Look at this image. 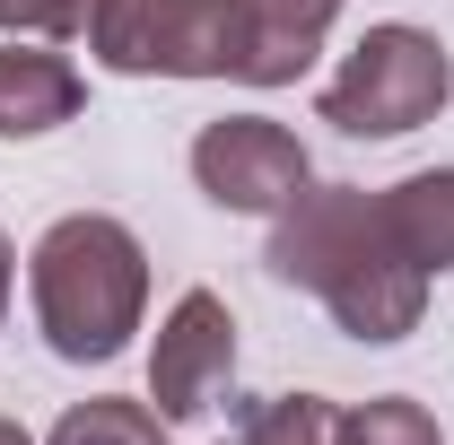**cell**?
<instances>
[{
    "instance_id": "cell-6",
    "label": "cell",
    "mask_w": 454,
    "mask_h": 445,
    "mask_svg": "<svg viewBox=\"0 0 454 445\" xmlns=\"http://www.w3.org/2000/svg\"><path fill=\"white\" fill-rule=\"evenodd\" d=\"M227 385H236V315L219 288H184L158 324V349H149V402L175 428V419L219 410Z\"/></svg>"
},
{
    "instance_id": "cell-16",
    "label": "cell",
    "mask_w": 454,
    "mask_h": 445,
    "mask_svg": "<svg viewBox=\"0 0 454 445\" xmlns=\"http://www.w3.org/2000/svg\"><path fill=\"white\" fill-rule=\"evenodd\" d=\"M227 445H236V437H227Z\"/></svg>"
},
{
    "instance_id": "cell-2",
    "label": "cell",
    "mask_w": 454,
    "mask_h": 445,
    "mask_svg": "<svg viewBox=\"0 0 454 445\" xmlns=\"http://www.w3.org/2000/svg\"><path fill=\"white\" fill-rule=\"evenodd\" d=\"M27 297H35V332L61 367H106L131 349L149 315V245L114 210H61L27 245Z\"/></svg>"
},
{
    "instance_id": "cell-12",
    "label": "cell",
    "mask_w": 454,
    "mask_h": 445,
    "mask_svg": "<svg viewBox=\"0 0 454 445\" xmlns=\"http://www.w3.org/2000/svg\"><path fill=\"white\" fill-rule=\"evenodd\" d=\"M333 445H446V428H437L428 402H411V393H376V402L340 410V437Z\"/></svg>"
},
{
    "instance_id": "cell-11",
    "label": "cell",
    "mask_w": 454,
    "mask_h": 445,
    "mask_svg": "<svg viewBox=\"0 0 454 445\" xmlns=\"http://www.w3.org/2000/svg\"><path fill=\"white\" fill-rule=\"evenodd\" d=\"M333 437H340V402H324V393H262L236 419V445H333Z\"/></svg>"
},
{
    "instance_id": "cell-13",
    "label": "cell",
    "mask_w": 454,
    "mask_h": 445,
    "mask_svg": "<svg viewBox=\"0 0 454 445\" xmlns=\"http://www.w3.org/2000/svg\"><path fill=\"white\" fill-rule=\"evenodd\" d=\"M97 0H0V35H44V44H79Z\"/></svg>"
},
{
    "instance_id": "cell-5",
    "label": "cell",
    "mask_w": 454,
    "mask_h": 445,
    "mask_svg": "<svg viewBox=\"0 0 454 445\" xmlns=\"http://www.w3.org/2000/svg\"><path fill=\"white\" fill-rule=\"evenodd\" d=\"M192 183H201V201H219L227 219H280L288 201L315 183V158L271 113H219V122L192 131Z\"/></svg>"
},
{
    "instance_id": "cell-10",
    "label": "cell",
    "mask_w": 454,
    "mask_h": 445,
    "mask_svg": "<svg viewBox=\"0 0 454 445\" xmlns=\"http://www.w3.org/2000/svg\"><path fill=\"white\" fill-rule=\"evenodd\" d=\"M44 445H167V419H158V402L97 393V402H70Z\"/></svg>"
},
{
    "instance_id": "cell-4",
    "label": "cell",
    "mask_w": 454,
    "mask_h": 445,
    "mask_svg": "<svg viewBox=\"0 0 454 445\" xmlns=\"http://www.w3.org/2000/svg\"><path fill=\"white\" fill-rule=\"evenodd\" d=\"M79 44L114 79H236L245 0H97Z\"/></svg>"
},
{
    "instance_id": "cell-14",
    "label": "cell",
    "mask_w": 454,
    "mask_h": 445,
    "mask_svg": "<svg viewBox=\"0 0 454 445\" xmlns=\"http://www.w3.org/2000/svg\"><path fill=\"white\" fill-rule=\"evenodd\" d=\"M9 288H18V245L0 236V324H9Z\"/></svg>"
},
{
    "instance_id": "cell-8",
    "label": "cell",
    "mask_w": 454,
    "mask_h": 445,
    "mask_svg": "<svg viewBox=\"0 0 454 445\" xmlns=\"http://www.w3.org/2000/svg\"><path fill=\"white\" fill-rule=\"evenodd\" d=\"M340 0H245V88H297L324 35H333Z\"/></svg>"
},
{
    "instance_id": "cell-1",
    "label": "cell",
    "mask_w": 454,
    "mask_h": 445,
    "mask_svg": "<svg viewBox=\"0 0 454 445\" xmlns=\"http://www.w3.org/2000/svg\"><path fill=\"white\" fill-rule=\"evenodd\" d=\"M262 271L280 288H297V297H315L340 332L367 340V349L411 340L419 315H428V271L394 245V227H385L367 183H306L271 219Z\"/></svg>"
},
{
    "instance_id": "cell-3",
    "label": "cell",
    "mask_w": 454,
    "mask_h": 445,
    "mask_svg": "<svg viewBox=\"0 0 454 445\" xmlns=\"http://www.w3.org/2000/svg\"><path fill=\"white\" fill-rule=\"evenodd\" d=\"M454 97V61L446 44L428 35V27H367L349 53H340V70L324 79V97H315V113L333 122V131H349V140H402V131H419V122H437Z\"/></svg>"
},
{
    "instance_id": "cell-7",
    "label": "cell",
    "mask_w": 454,
    "mask_h": 445,
    "mask_svg": "<svg viewBox=\"0 0 454 445\" xmlns=\"http://www.w3.org/2000/svg\"><path fill=\"white\" fill-rule=\"evenodd\" d=\"M88 79L79 61L44 35H0V140H44L61 122H79Z\"/></svg>"
},
{
    "instance_id": "cell-9",
    "label": "cell",
    "mask_w": 454,
    "mask_h": 445,
    "mask_svg": "<svg viewBox=\"0 0 454 445\" xmlns=\"http://www.w3.org/2000/svg\"><path fill=\"white\" fill-rule=\"evenodd\" d=\"M376 210H385L394 245H402L428 279L454 271V167H419V175H402V183H385V192H376Z\"/></svg>"
},
{
    "instance_id": "cell-15",
    "label": "cell",
    "mask_w": 454,
    "mask_h": 445,
    "mask_svg": "<svg viewBox=\"0 0 454 445\" xmlns=\"http://www.w3.org/2000/svg\"><path fill=\"white\" fill-rule=\"evenodd\" d=\"M0 445H35V437H27V428H18V419H0Z\"/></svg>"
}]
</instances>
